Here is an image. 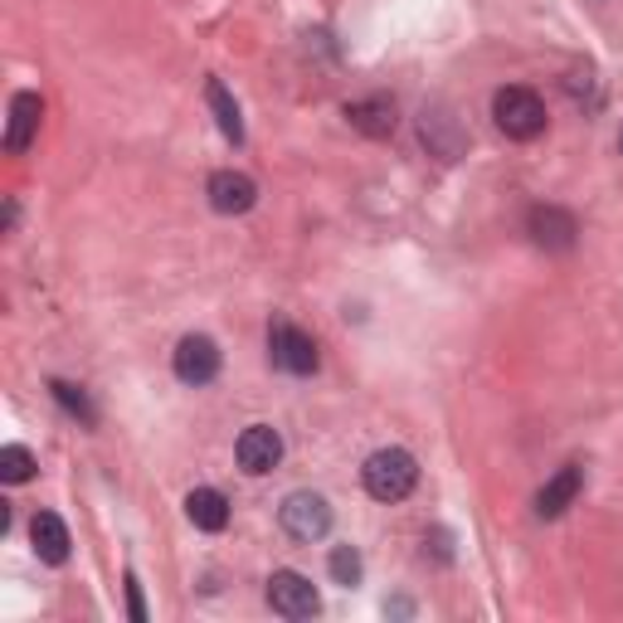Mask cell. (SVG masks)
Listing matches in <instances>:
<instances>
[{"mask_svg": "<svg viewBox=\"0 0 623 623\" xmlns=\"http://www.w3.org/2000/svg\"><path fill=\"white\" fill-rule=\"evenodd\" d=\"M361 483L376 502H405L419 483V463L409 448H376L361 468Z\"/></svg>", "mask_w": 623, "mask_h": 623, "instance_id": "6da1fadb", "label": "cell"}, {"mask_svg": "<svg viewBox=\"0 0 623 623\" xmlns=\"http://www.w3.org/2000/svg\"><path fill=\"white\" fill-rule=\"evenodd\" d=\"M493 117H497V127L507 132L512 142H532V137H541V132H546V103H541L532 88H522V84L497 88Z\"/></svg>", "mask_w": 623, "mask_h": 623, "instance_id": "7a4b0ae2", "label": "cell"}, {"mask_svg": "<svg viewBox=\"0 0 623 623\" xmlns=\"http://www.w3.org/2000/svg\"><path fill=\"white\" fill-rule=\"evenodd\" d=\"M269 361L278 370H288V376H312L322 356H317V341L302 327H293L288 317H273V327H269Z\"/></svg>", "mask_w": 623, "mask_h": 623, "instance_id": "3957f363", "label": "cell"}, {"mask_svg": "<svg viewBox=\"0 0 623 623\" xmlns=\"http://www.w3.org/2000/svg\"><path fill=\"white\" fill-rule=\"evenodd\" d=\"M278 522H283V532L293 541L312 546V541H322L331 532V507L322 493H288L283 507H278Z\"/></svg>", "mask_w": 623, "mask_h": 623, "instance_id": "277c9868", "label": "cell"}, {"mask_svg": "<svg viewBox=\"0 0 623 623\" xmlns=\"http://www.w3.org/2000/svg\"><path fill=\"white\" fill-rule=\"evenodd\" d=\"M269 604H273V614H283V619H312L317 609H322V594H317V585L308 575H298V570H273Z\"/></svg>", "mask_w": 623, "mask_h": 623, "instance_id": "5b68a950", "label": "cell"}, {"mask_svg": "<svg viewBox=\"0 0 623 623\" xmlns=\"http://www.w3.org/2000/svg\"><path fill=\"white\" fill-rule=\"evenodd\" d=\"M234 458H239V468H244L249 477L273 473L278 463H283V434H278L273 424H249V429L239 434V444H234Z\"/></svg>", "mask_w": 623, "mask_h": 623, "instance_id": "8992f818", "label": "cell"}, {"mask_svg": "<svg viewBox=\"0 0 623 623\" xmlns=\"http://www.w3.org/2000/svg\"><path fill=\"white\" fill-rule=\"evenodd\" d=\"M176 376L185 380V386H210V380L220 376V347L210 337H181L176 347Z\"/></svg>", "mask_w": 623, "mask_h": 623, "instance_id": "52a82bcc", "label": "cell"}, {"mask_svg": "<svg viewBox=\"0 0 623 623\" xmlns=\"http://www.w3.org/2000/svg\"><path fill=\"white\" fill-rule=\"evenodd\" d=\"M205 195L220 215H244V210H254V201H259V185L249 181L244 171H215L210 185H205Z\"/></svg>", "mask_w": 623, "mask_h": 623, "instance_id": "ba28073f", "label": "cell"}, {"mask_svg": "<svg viewBox=\"0 0 623 623\" xmlns=\"http://www.w3.org/2000/svg\"><path fill=\"white\" fill-rule=\"evenodd\" d=\"M526 224H532V239H536L541 249H555V254L575 249L580 224H575V215H570V210H561V205H536Z\"/></svg>", "mask_w": 623, "mask_h": 623, "instance_id": "9c48e42d", "label": "cell"}, {"mask_svg": "<svg viewBox=\"0 0 623 623\" xmlns=\"http://www.w3.org/2000/svg\"><path fill=\"white\" fill-rule=\"evenodd\" d=\"M39 117H45V103H39V93H16V98H10V127H6V152L10 156L30 152L35 132H39Z\"/></svg>", "mask_w": 623, "mask_h": 623, "instance_id": "30bf717a", "label": "cell"}, {"mask_svg": "<svg viewBox=\"0 0 623 623\" xmlns=\"http://www.w3.org/2000/svg\"><path fill=\"white\" fill-rule=\"evenodd\" d=\"M30 541H35V555L45 565H64L69 561V526L59 522L55 512H35V522H30Z\"/></svg>", "mask_w": 623, "mask_h": 623, "instance_id": "8fae6325", "label": "cell"}, {"mask_svg": "<svg viewBox=\"0 0 623 623\" xmlns=\"http://www.w3.org/2000/svg\"><path fill=\"white\" fill-rule=\"evenodd\" d=\"M580 487H585V468H575V463H570V468H561V473H555L551 483L536 493V516L555 522V516H561V512L570 507V502L580 497Z\"/></svg>", "mask_w": 623, "mask_h": 623, "instance_id": "7c38bea8", "label": "cell"}, {"mask_svg": "<svg viewBox=\"0 0 623 623\" xmlns=\"http://www.w3.org/2000/svg\"><path fill=\"white\" fill-rule=\"evenodd\" d=\"M185 516H191V526H201V532H224V526H230V497L215 493V487H195V493L185 497Z\"/></svg>", "mask_w": 623, "mask_h": 623, "instance_id": "4fadbf2b", "label": "cell"}, {"mask_svg": "<svg viewBox=\"0 0 623 623\" xmlns=\"http://www.w3.org/2000/svg\"><path fill=\"white\" fill-rule=\"evenodd\" d=\"M205 103H210V113H215L220 132L239 147V142H244V117H239V103L230 98V88H224L220 78H210V84H205Z\"/></svg>", "mask_w": 623, "mask_h": 623, "instance_id": "5bb4252c", "label": "cell"}, {"mask_svg": "<svg viewBox=\"0 0 623 623\" xmlns=\"http://www.w3.org/2000/svg\"><path fill=\"white\" fill-rule=\"evenodd\" d=\"M347 117H351V127L366 132V137H390V132H395V108H390V103H380V98L351 103Z\"/></svg>", "mask_w": 623, "mask_h": 623, "instance_id": "9a60e30c", "label": "cell"}, {"mask_svg": "<svg viewBox=\"0 0 623 623\" xmlns=\"http://www.w3.org/2000/svg\"><path fill=\"white\" fill-rule=\"evenodd\" d=\"M49 395H55V400L69 409V415L78 419V424H98V409H93V400H88V390H78V386H69V380H49Z\"/></svg>", "mask_w": 623, "mask_h": 623, "instance_id": "2e32d148", "label": "cell"}, {"mask_svg": "<svg viewBox=\"0 0 623 623\" xmlns=\"http://www.w3.org/2000/svg\"><path fill=\"white\" fill-rule=\"evenodd\" d=\"M30 477H35V454L30 448H20V444L0 448V483L20 487V483H30Z\"/></svg>", "mask_w": 623, "mask_h": 623, "instance_id": "e0dca14e", "label": "cell"}, {"mask_svg": "<svg viewBox=\"0 0 623 623\" xmlns=\"http://www.w3.org/2000/svg\"><path fill=\"white\" fill-rule=\"evenodd\" d=\"M327 565H331V580H337V585H347V590L361 585V570L366 565H361V551H356V546H337Z\"/></svg>", "mask_w": 623, "mask_h": 623, "instance_id": "ac0fdd59", "label": "cell"}, {"mask_svg": "<svg viewBox=\"0 0 623 623\" xmlns=\"http://www.w3.org/2000/svg\"><path fill=\"white\" fill-rule=\"evenodd\" d=\"M127 614L137 619V623H147V604H142V585H137V575H127Z\"/></svg>", "mask_w": 623, "mask_h": 623, "instance_id": "d6986e66", "label": "cell"}]
</instances>
